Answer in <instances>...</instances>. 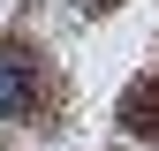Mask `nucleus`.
<instances>
[{
    "mask_svg": "<svg viewBox=\"0 0 159 151\" xmlns=\"http://www.w3.org/2000/svg\"><path fill=\"white\" fill-rule=\"evenodd\" d=\"M76 8H114V0H76Z\"/></svg>",
    "mask_w": 159,
    "mask_h": 151,
    "instance_id": "3",
    "label": "nucleus"
},
{
    "mask_svg": "<svg viewBox=\"0 0 159 151\" xmlns=\"http://www.w3.org/2000/svg\"><path fill=\"white\" fill-rule=\"evenodd\" d=\"M38 106V68L30 53H0V121H23Z\"/></svg>",
    "mask_w": 159,
    "mask_h": 151,
    "instance_id": "1",
    "label": "nucleus"
},
{
    "mask_svg": "<svg viewBox=\"0 0 159 151\" xmlns=\"http://www.w3.org/2000/svg\"><path fill=\"white\" fill-rule=\"evenodd\" d=\"M121 128H129V136H159V76L129 83V98H121Z\"/></svg>",
    "mask_w": 159,
    "mask_h": 151,
    "instance_id": "2",
    "label": "nucleus"
}]
</instances>
